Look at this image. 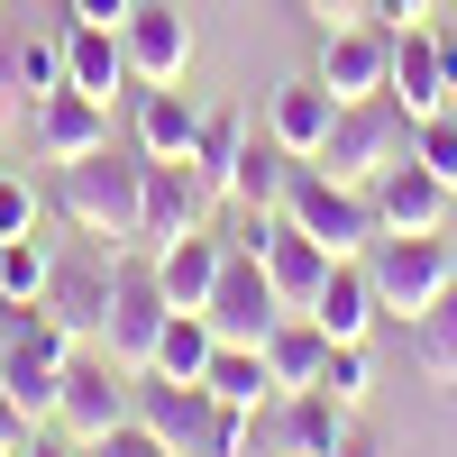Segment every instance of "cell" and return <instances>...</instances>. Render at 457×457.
Here are the masks:
<instances>
[{
  "label": "cell",
  "mask_w": 457,
  "mask_h": 457,
  "mask_svg": "<svg viewBox=\"0 0 457 457\" xmlns=\"http://www.w3.org/2000/svg\"><path fill=\"white\" fill-rule=\"evenodd\" d=\"M120 46H129L137 83H183V73H193V28H183L174 0H137L129 28H120Z\"/></svg>",
  "instance_id": "cell-15"
},
{
  "label": "cell",
  "mask_w": 457,
  "mask_h": 457,
  "mask_svg": "<svg viewBox=\"0 0 457 457\" xmlns=\"http://www.w3.org/2000/svg\"><path fill=\"white\" fill-rule=\"evenodd\" d=\"M129 421V366H110L101 348H73V366H64V394H55V430L73 439V448H92V439H110Z\"/></svg>",
  "instance_id": "cell-9"
},
{
  "label": "cell",
  "mask_w": 457,
  "mask_h": 457,
  "mask_svg": "<svg viewBox=\"0 0 457 457\" xmlns=\"http://www.w3.org/2000/svg\"><path fill=\"white\" fill-rule=\"evenodd\" d=\"M129 411H137L165 448L193 457V439H202V421H211V394L183 385V375H129Z\"/></svg>",
  "instance_id": "cell-17"
},
{
  "label": "cell",
  "mask_w": 457,
  "mask_h": 457,
  "mask_svg": "<svg viewBox=\"0 0 457 457\" xmlns=\"http://www.w3.org/2000/svg\"><path fill=\"white\" fill-rule=\"evenodd\" d=\"M83 457H183V448H165V439H156V430H146V421H137V411H129V421H120V430H110V439H92Z\"/></svg>",
  "instance_id": "cell-35"
},
{
  "label": "cell",
  "mask_w": 457,
  "mask_h": 457,
  "mask_svg": "<svg viewBox=\"0 0 457 457\" xmlns=\"http://www.w3.org/2000/svg\"><path fill=\"white\" fill-rule=\"evenodd\" d=\"M211 348H220L211 312H174V320H165V338H156V357H146V375H183V385H202Z\"/></svg>",
  "instance_id": "cell-28"
},
{
  "label": "cell",
  "mask_w": 457,
  "mask_h": 457,
  "mask_svg": "<svg viewBox=\"0 0 457 457\" xmlns=\"http://www.w3.org/2000/svg\"><path fill=\"white\" fill-rule=\"evenodd\" d=\"M146 156H193L202 137V110L183 101V83H137V129H129Z\"/></svg>",
  "instance_id": "cell-23"
},
{
  "label": "cell",
  "mask_w": 457,
  "mask_h": 457,
  "mask_svg": "<svg viewBox=\"0 0 457 457\" xmlns=\"http://www.w3.org/2000/svg\"><path fill=\"white\" fill-rule=\"evenodd\" d=\"M320 83L338 101H375V92H394V28L385 19H348V28H320Z\"/></svg>",
  "instance_id": "cell-10"
},
{
  "label": "cell",
  "mask_w": 457,
  "mask_h": 457,
  "mask_svg": "<svg viewBox=\"0 0 457 457\" xmlns=\"http://www.w3.org/2000/svg\"><path fill=\"white\" fill-rule=\"evenodd\" d=\"M329 120H338V92L320 83V73H293V83L265 92V137H275L284 156H320Z\"/></svg>",
  "instance_id": "cell-16"
},
{
  "label": "cell",
  "mask_w": 457,
  "mask_h": 457,
  "mask_svg": "<svg viewBox=\"0 0 457 457\" xmlns=\"http://www.w3.org/2000/svg\"><path fill=\"white\" fill-rule=\"evenodd\" d=\"M366 202H375V228H385V238H411V228H439L457 193H448L421 156H403V165H385V174L366 183Z\"/></svg>",
  "instance_id": "cell-14"
},
{
  "label": "cell",
  "mask_w": 457,
  "mask_h": 457,
  "mask_svg": "<svg viewBox=\"0 0 457 457\" xmlns=\"http://www.w3.org/2000/svg\"><path fill=\"white\" fill-rule=\"evenodd\" d=\"M338 457H385V448H375V430H348V448H338Z\"/></svg>",
  "instance_id": "cell-44"
},
{
  "label": "cell",
  "mask_w": 457,
  "mask_h": 457,
  "mask_svg": "<svg viewBox=\"0 0 457 457\" xmlns=\"http://www.w3.org/2000/svg\"><path fill=\"white\" fill-rule=\"evenodd\" d=\"M19 457H83V448H73V439H64V430H55V439H28V448H19Z\"/></svg>",
  "instance_id": "cell-43"
},
{
  "label": "cell",
  "mask_w": 457,
  "mask_h": 457,
  "mask_svg": "<svg viewBox=\"0 0 457 457\" xmlns=\"http://www.w3.org/2000/svg\"><path fill=\"white\" fill-rule=\"evenodd\" d=\"M0 457H10V448H0Z\"/></svg>",
  "instance_id": "cell-47"
},
{
  "label": "cell",
  "mask_w": 457,
  "mask_h": 457,
  "mask_svg": "<svg viewBox=\"0 0 457 457\" xmlns=\"http://www.w3.org/2000/svg\"><path fill=\"white\" fill-rule=\"evenodd\" d=\"M329 247L320 238H302V228L284 220L275 228V238H265V284H275V302H284V312H312V302H320V284H329Z\"/></svg>",
  "instance_id": "cell-21"
},
{
  "label": "cell",
  "mask_w": 457,
  "mask_h": 457,
  "mask_svg": "<svg viewBox=\"0 0 457 457\" xmlns=\"http://www.w3.org/2000/svg\"><path fill=\"white\" fill-rule=\"evenodd\" d=\"M411 366H421L430 385H457V284L411 320Z\"/></svg>",
  "instance_id": "cell-29"
},
{
  "label": "cell",
  "mask_w": 457,
  "mask_h": 457,
  "mask_svg": "<svg viewBox=\"0 0 457 457\" xmlns=\"http://www.w3.org/2000/svg\"><path fill=\"white\" fill-rule=\"evenodd\" d=\"M55 211L83 228V238H101V247H137V228H146V146L129 137H110V146H92V156H73V165H55Z\"/></svg>",
  "instance_id": "cell-1"
},
{
  "label": "cell",
  "mask_w": 457,
  "mask_h": 457,
  "mask_svg": "<svg viewBox=\"0 0 457 457\" xmlns=\"http://www.w3.org/2000/svg\"><path fill=\"white\" fill-rule=\"evenodd\" d=\"M320 357H329V329H320L312 312H284L275 329H265V375H275V394L320 385Z\"/></svg>",
  "instance_id": "cell-24"
},
{
  "label": "cell",
  "mask_w": 457,
  "mask_h": 457,
  "mask_svg": "<svg viewBox=\"0 0 457 457\" xmlns=\"http://www.w3.org/2000/svg\"><path fill=\"white\" fill-rule=\"evenodd\" d=\"M211 329L220 338H247V348H265V329L284 320V302H275V284H265V256H247V247H228L220 256V284H211Z\"/></svg>",
  "instance_id": "cell-11"
},
{
  "label": "cell",
  "mask_w": 457,
  "mask_h": 457,
  "mask_svg": "<svg viewBox=\"0 0 457 457\" xmlns=\"http://www.w3.org/2000/svg\"><path fill=\"white\" fill-rule=\"evenodd\" d=\"M165 320H174V302H165V284H156V256H129V247H120V284H110V320H101V338H92V348H101L110 366L146 375V357H156Z\"/></svg>",
  "instance_id": "cell-6"
},
{
  "label": "cell",
  "mask_w": 457,
  "mask_h": 457,
  "mask_svg": "<svg viewBox=\"0 0 457 457\" xmlns=\"http://www.w3.org/2000/svg\"><path fill=\"white\" fill-rule=\"evenodd\" d=\"M137 0H73V19H92V28H129Z\"/></svg>",
  "instance_id": "cell-40"
},
{
  "label": "cell",
  "mask_w": 457,
  "mask_h": 457,
  "mask_svg": "<svg viewBox=\"0 0 457 457\" xmlns=\"http://www.w3.org/2000/svg\"><path fill=\"white\" fill-rule=\"evenodd\" d=\"M28 228H37V183L0 174V238H28Z\"/></svg>",
  "instance_id": "cell-36"
},
{
  "label": "cell",
  "mask_w": 457,
  "mask_h": 457,
  "mask_svg": "<svg viewBox=\"0 0 457 457\" xmlns=\"http://www.w3.org/2000/svg\"><path fill=\"white\" fill-rule=\"evenodd\" d=\"M220 256H228V238H220V228H183V238H165V247H156V284H165V302H174V312H202V302H211Z\"/></svg>",
  "instance_id": "cell-19"
},
{
  "label": "cell",
  "mask_w": 457,
  "mask_h": 457,
  "mask_svg": "<svg viewBox=\"0 0 457 457\" xmlns=\"http://www.w3.org/2000/svg\"><path fill=\"white\" fill-rule=\"evenodd\" d=\"M284 220L302 228V238H320L329 256H366L385 228H375V202H366V183H338V174H320L312 156L293 165V183H284Z\"/></svg>",
  "instance_id": "cell-4"
},
{
  "label": "cell",
  "mask_w": 457,
  "mask_h": 457,
  "mask_svg": "<svg viewBox=\"0 0 457 457\" xmlns=\"http://www.w3.org/2000/svg\"><path fill=\"white\" fill-rule=\"evenodd\" d=\"M220 193L193 174V156H146V228H137V247H165L183 238V228H211Z\"/></svg>",
  "instance_id": "cell-12"
},
{
  "label": "cell",
  "mask_w": 457,
  "mask_h": 457,
  "mask_svg": "<svg viewBox=\"0 0 457 457\" xmlns=\"http://www.w3.org/2000/svg\"><path fill=\"white\" fill-rule=\"evenodd\" d=\"M366 275H375V302H385V320H421L430 302L457 284V247L439 238V228L375 238V247H366Z\"/></svg>",
  "instance_id": "cell-5"
},
{
  "label": "cell",
  "mask_w": 457,
  "mask_h": 457,
  "mask_svg": "<svg viewBox=\"0 0 457 457\" xmlns=\"http://www.w3.org/2000/svg\"><path fill=\"white\" fill-rule=\"evenodd\" d=\"M0 320H10V302H0Z\"/></svg>",
  "instance_id": "cell-46"
},
{
  "label": "cell",
  "mask_w": 457,
  "mask_h": 457,
  "mask_svg": "<svg viewBox=\"0 0 457 457\" xmlns=\"http://www.w3.org/2000/svg\"><path fill=\"white\" fill-rule=\"evenodd\" d=\"M302 156H284L275 137H247L238 146V174H228V202L220 211H284V183H293Z\"/></svg>",
  "instance_id": "cell-26"
},
{
  "label": "cell",
  "mask_w": 457,
  "mask_h": 457,
  "mask_svg": "<svg viewBox=\"0 0 457 457\" xmlns=\"http://www.w3.org/2000/svg\"><path fill=\"white\" fill-rule=\"evenodd\" d=\"M411 110L394 101V92H375V101H338V120H329V137H320V174H338V183H375L385 165H403L411 156Z\"/></svg>",
  "instance_id": "cell-3"
},
{
  "label": "cell",
  "mask_w": 457,
  "mask_h": 457,
  "mask_svg": "<svg viewBox=\"0 0 457 457\" xmlns=\"http://www.w3.org/2000/svg\"><path fill=\"white\" fill-rule=\"evenodd\" d=\"M348 430H357V411L338 403V394H320V385L275 394V403L256 411V448H265V457H338Z\"/></svg>",
  "instance_id": "cell-8"
},
{
  "label": "cell",
  "mask_w": 457,
  "mask_h": 457,
  "mask_svg": "<svg viewBox=\"0 0 457 457\" xmlns=\"http://www.w3.org/2000/svg\"><path fill=\"white\" fill-rule=\"evenodd\" d=\"M28 439H37V421H28V411H19V394H10V385H0V448H10V457H19Z\"/></svg>",
  "instance_id": "cell-39"
},
{
  "label": "cell",
  "mask_w": 457,
  "mask_h": 457,
  "mask_svg": "<svg viewBox=\"0 0 457 457\" xmlns=\"http://www.w3.org/2000/svg\"><path fill=\"white\" fill-rule=\"evenodd\" d=\"M46 265H55V247L37 238H0V302H10V312H37V302H46Z\"/></svg>",
  "instance_id": "cell-30"
},
{
  "label": "cell",
  "mask_w": 457,
  "mask_h": 457,
  "mask_svg": "<svg viewBox=\"0 0 457 457\" xmlns=\"http://www.w3.org/2000/svg\"><path fill=\"white\" fill-rule=\"evenodd\" d=\"M73 338L64 320H46V312H10L0 320V385L19 394V411L37 430H55V394H64V366H73Z\"/></svg>",
  "instance_id": "cell-2"
},
{
  "label": "cell",
  "mask_w": 457,
  "mask_h": 457,
  "mask_svg": "<svg viewBox=\"0 0 457 457\" xmlns=\"http://www.w3.org/2000/svg\"><path fill=\"white\" fill-rule=\"evenodd\" d=\"M411 19H430V0H385V28H411Z\"/></svg>",
  "instance_id": "cell-42"
},
{
  "label": "cell",
  "mask_w": 457,
  "mask_h": 457,
  "mask_svg": "<svg viewBox=\"0 0 457 457\" xmlns=\"http://www.w3.org/2000/svg\"><path fill=\"white\" fill-rule=\"evenodd\" d=\"M439 55H448V92H457V28H439Z\"/></svg>",
  "instance_id": "cell-45"
},
{
  "label": "cell",
  "mask_w": 457,
  "mask_h": 457,
  "mask_svg": "<svg viewBox=\"0 0 457 457\" xmlns=\"http://www.w3.org/2000/svg\"><path fill=\"white\" fill-rule=\"evenodd\" d=\"M411 156H421V165L448 183V193H457V101H448V110H430V120L411 129Z\"/></svg>",
  "instance_id": "cell-34"
},
{
  "label": "cell",
  "mask_w": 457,
  "mask_h": 457,
  "mask_svg": "<svg viewBox=\"0 0 457 457\" xmlns=\"http://www.w3.org/2000/svg\"><path fill=\"white\" fill-rule=\"evenodd\" d=\"M202 394H211V403H228V411H265V403H275L265 348H247V338H220L211 366H202Z\"/></svg>",
  "instance_id": "cell-25"
},
{
  "label": "cell",
  "mask_w": 457,
  "mask_h": 457,
  "mask_svg": "<svg viewBox=\"0 0 457 457\" xmlns=\"http://www.w3.org/2000/svg\"><path fill=\"white\" fill-rule=\"evenodd\" d=\"M193 457H265V448H256V411H228V403H211V421H202Z\"/></svg>",
  "instance_id": "cell-33"
},
{
  "label": "cell",
  "mask_w": 457,
  "mask_h": 457,
  "mask_svg": "<svg viewBox=\"0 0 457 457\" xmlns=\"http://www.w3.org/2000/svg\"><path fill=\"white\" fill-rule=\"evenodd\" d=\"M28 137H37V165H73V156H92V146H110V101L92 92H46L28 110Z\"/></svg>",
  "instance_id": "cell-13"
},
{
  "label": "cell",
  "mask_w": 457,
  "mask_h": 457,
  "mask_svg": "<svg viewBox=\"0 0 457 457\" xmlns=\"http://www.w3.org/2000/svg\"><path fill=\"white\" fill-rule=\"evenodd\" d=\"M394 101L411 110V120H430V110H448V55H439V28H394Z\"/></svg>",
  "instance_id": "cell-18"
},
{
  "label": "cell",
  "mask_w": 457,
  "mask_h": 457,
  "mask_svg": "<svg viewBox=\"0 0 457 457\" xmlns=\"http://www.w3.org/2000/svg\"><path fill=\"white\" fill-rule=\"evenodd\" d=\"M320 394H338L348 411H366V394H375V366H366V338H329V357H320Z\"/></svg>",
  "instance_id": "cell-31"
},
{
  "label": "cell",
  "mask_w": 457,
  "mask_h": 457,
  "mask_svg": "<svg viewBox=\"0 0 457 457\" xmlns=\"http://www.w3.org/2000/svg\"><path fill=\"white\" fill-rule=\"evenodd\" d=\"M312 320H320L329 338H366L375 320H385V302H375L366 256H338V265H329V284H320V302H312Z\"/></svg>",
  "instance_id": "cell-22"
},
{
  "label": "cell",
  "mask_w": 457,
  "mask_h": 457,
  "mask_svg": "<svg viewBox=\"0 0 457 457\" xmlns=\"http://www.w3.org/2000/svg\"><path fill=\"white\" fill-rule=\"evenodd\" d=\"M247 110H202V137H193V174L228 202V174H238V146H247Z\"/></svg>",
  "instance_id": "cell-27"
},
{
  "label": "cell",
  "mask_w": 457,
  "mask_h": 457,
  "mask_svg": "<svg viewBox=\"0 0 457 457\" xmlns=\"http://www.w3.org/2000/svg\"><path fill=\"white\" fill-rule=\"evenodd\" d=\"M284 228V211H238L228 220V247H247V256H265V238Z\"/></svg>",
  "instance_id": "cell-37"
},
{
  "label": "cell",
  "mask_w": 457,
  "mask_h": 457,
  "mask_svg": "<svg viewBox=\"0 0 457 457\" xmlns=\"http://www.w3.org/2000/svg\"><path fill=\"white\" fill-rule=\"evenodd\" d=\"M320 28H348V19H385V0H302Z\"/></svg>",
  "instance_id": "cell-38"
},
{
  "label": "cell",
  "mask_w": 457,
  "mask_h": 457,
  "mask_svg": "<svg viewBox=\"0 0 457 457\" xmlns=\"http://www.w3.org/2000/svg\"><path fill=\"white\" fill-rule=\"evenodd\" d=\"M10 73H19V101L28 110L46 92H64V37H28V46H10Z\"/></svg>",
  "instance_id": "cell-32"
},
{
  "label": "cell",
  "mask_w": 457,
  "mask_h": 457,
  "mask_svg": "<svg viewBox=\"0 0 457 457\" xmlns=\"http://www.w3.org/2000/svg\"><path fill=\"white\" fill-rule=\"evenodd\" d=\"M10 120H28V101H19V73H10V55H0V129Z\"/></svg>",
  "instance_id": "cell-41"
},
{
  "label": "cell",
  "mask_w": 457,
  "mask_h": 457,
  "mask_svg": "<svg viewBox=\"0 0 457 457\" xmlns=\"http://www.w3.org/2000/svg\"><path fill=\"white\" fill-rule=\"evenodd\" d=\"M110 284H120V247H101V238H83V247H55V265H46V302L37 312L46 320H64L73 338H101V320H110Z\"/></svg>",
  "instance_id": "cell-7"
},
{
  "label": "cell",
  "mask_w": 457,
  "mask_h": 457,
  "mask_svg": "<svg viewBox=\"0 0 457 457\" xmlns=\"http://www.w3.org/2000/svg\"><path fill=\"white\" fill-rule=\"evenodd\" d=\"M64 83H73V92H92V101H110V92H129L137 73H129V46H120V28H92V19H64Z\"/></svg>",
  "instance_id": "cell-20"
}]
</instances>
